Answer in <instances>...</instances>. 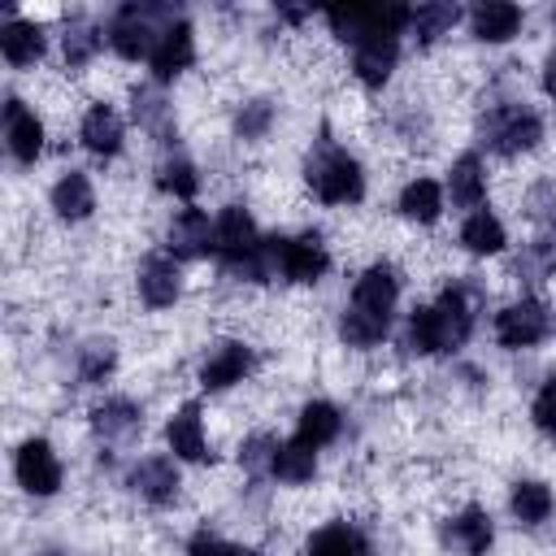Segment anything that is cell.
<instances>
[{
  "label": "cell",
  "instance_id": "f546056e",
  "mask_svg": "<svg viewBox=\"0 0 556 556\" xmlns=\"http://www.w3.org/2000/svg\"><path fill=\"white\" fill-rule=\"evenodd\" d=\"M513 513H517V521H526V526L547 521V513H552V491H547L543 482H517V486H513Z\"/></svg>",
  "mask_w": 556,
  "mask_h": 556
},
{
  "label": "cell",
  "instance_id": "7c38bea8",
  "mask_svg": "<svg viewBox=\"0 0 556 556\" xmlns=\"http://www.w3.org/2000/svg\"><path fill=\"white\" fill-rule=\"evenodd\" d=\"M4 139H9V152L22 165H30L43 152V126L17 96H9V104H4Z\"/></svg>",
  "mask_w": 556,
  "mask_h": 556
},
{
  "label": "cell",
  "instance_id": "8fae6325",
  "mask_svg": "<svg viewBox=\"0 0 556 556\" xmlns=\"http://www.w3.org/2000/svg\"><path fill=\"white\" fill-rule=\"evenodd\" d=\"M395 52H400L395 35H387V30L365 35V39L356 43V52H352V70H356V78H361L365 87H382L387 74L395 70Z\"/></svg>",
  "mask_w": 556,
  "mask_h": 556
},
{
  "label": "cell",
  "instance_id": "8992f818",
  "mask_svg": "<svg viewBox=\"0 0 556 556\" xmlns=\"http://www.w3.org/2000/svg\"><path fill=\"white\" fill-rule=\"evenodd\" d=\"M330 256H326V243L317 230H304L295 239H278V269L291 278V282H317L326 274Z\"/></svg>",
  "mask_w": 556,
  "mask_h": 556
},
{
  "label": "cell",
  "instance_id": "5b68a950",
  "mask_svg": "<svg viewBox=\"0 0 556 556\" xmlns=\"http://www.w3.org/2000/svg\"><path fill=\"white\" fill-rule=\"evenodd\" d=\"M486 135H491L495 152L513 156V152H530L543 139V122H539V113H530L521 104H508V109H495L486 117Z\"/></svg>",
  "mask_w": 556,
  "mask_h": 556
},
{
  "label": "cell",
  "instance_id": "3957f363",
  "mask_svg": "<svg viewBox=\"0 0 556 556\" xmlns=\"http://www.w3.org/2000/svg\"><path fill=\"white\" fill-rule=\"evenodd\" d=\"M256 248H261V235H256V222L248 217V208L226 204L222 217L213 222V252H217L230 269H239V265H248V261L256 256Z\"/></svg>",
  "mask_w": 556,
  "mask_h": 556
},
{
  "label": "cell",
  "instance_id": "60d3db41",
  "mask_svg": "<svg viewBox=\"0 0 556 556\" xmlns=\"http://www.w3.org/2000/svg\"><path fill=\"white\" fill-rule=\"evenodd\" d=\"M43 556H61V552H43Z\"/></svg>",
  "mask_w": 556,
  "mask_h": 556
},
{
  "label": "cell",
  "instance_id": "277c9868",
  "mask_svg": "<svg viewBox=\"0 0 556 556\" xmlns=\"http://www.w3.org/2000/svg\"><path fill=\"white\" fill-rule=\"evenodd\" d=\"M552 334V313L539 300H517L495 317V339L504 348H534Z\"/></svg>",
  "mask_w": 556,
  "mask_h": 556
},
{
  "label": "cell",
  "instance_id": "d6986e66",
  "mask_svg": "<svg viewBox=\"0 0 556 556\" xmlns=\"http://www.w3.org/2000/svg\"><path fill=\"white\" fill-rule=\"evenodd\" d=\"M91 426H96L100 439L126 443V439H135V430L143 426V417H139V408L130 400H104V404L91 408Z\"/></svg>",
  "mask_w": 556,
  "mask_h": 556
},
{
  "label": "cell",
  "instance_id": "ac0fdd59",
  "mask_svg": "<svg viewBox=\"0 0 556 556\" xmlns=\"http://www.w3.org/2000/svg\"><path fill=\"white\" fill-rule=\"evenodd\" d=\"M83 148L96 152V156H113L122 148V117L109 109V104H91L87 117H83Z\"/></svg>",
  "mask_w": 556,
  "mask_h": 556
},
{
  "label": "cell",
  "instance_id": "cb8c5ba5",
  "mask_svg": "<svg viewBox=\"0 0 556 556\" xmlns=\"http://www.w3.org/2000/svg\"><path fill=\"white\" fill-rule=\"evenodd\" d=\"M52 208H56L65 222H83V217L96 208V191H91L87 174L70 169V174H65V178L52 187Z\"/></svg>",
  "mask_w": 556,
  "mask_h": 556
},
{
  "label": "cell",
  "instance_id": "ab89813d",
  "mask_svg": "<svg viewBox=\"0 0 556 556\" xmlns=\"http://www.w3.org/2000/svg\"><path fill=\"white\" fill-rule=\"evenodd\" d=\"M543 87H547V96L556 100V56H547V65H543Z\"/></svg>",
  "mask_w": 556,
  "mask_h": 556
},
{
  "label": "cell",
  "instance_id": "74e56055",
  "mask_svg": "<svg viewBox=\"0 0 556 556\" xmlns=\"http://www.w3.org/2000/svg\"><path fill=\"white\" fill-rule=\"evenodd\" d=\"M191 556H256V552L235 547V543H222V539H213V534H195V539H191Z\"/></svg>",
  "mask_w": 556,
  "mask_h": 556
},
{
  "label": "cell",
  "instance_id": "2e32d148",
  "mask_svg": "<svg viewBox=\"0 0 556 556\" xmlns=\"http://www.w3.org/2000/svg\"><path fill=\"white\" fill-rule=\"evenodd\" d=\"M130 486H135L143 500H152V504H169V500L178 495V469H174V460H165V456H148V460H139V465L130 469Z\"/></svg>",
  "mask_w": 556,
  "mask_h": 556
},
{
  "label": "cell",
  "instance_id": "d6a6232c",
  "mask_svg": "<svg viewBox=\"0 0 556 556\" xmlns=\"http://www.w3.org/2000/svg\"><path fill=\"white\" fill-rule=\"evenodd\" d=\"M156 187L169 191V195H178V200H191L195 187H200V178H195V169H191L187 161H165V165L156 169Z\"/></svg>",
  "mask_w": 556,
  "mask_h": 556
},
{
  "label": "cell",
  "instance_id": "6da1fadb",
  "mask_svg": "<svg viewBox=\"0 0 556 556\" xmlns=\"http://www.w3.org/2000/svg\"><path fill=\"white\" fill-rule=\"evenodd\" d=\"M473 313L465 287H447L430 308H417L408 317V348L413 352H447L469 339Z\"/></svg>",
  "mask_w": 556,
  "mask_h": 556
},
{
  "label": "cell",
  "instance_id": "d4e9b609",
  "mask_svg": "<svg viewBox=\"0 0 556 556\" xmlns=\"http://www.w3.org/2000/svg\"><path fill=\"white\" fill-rule=\"evenodd\" d=\"M447 191H452V204L460 208H478L486 200V178H482V161L473 152H465L456 165H452V178H447Z\"/></svg>",
  "mask_w": 556,
  "mask_h": 556
},
{
  "label": "cell",
  "instance_id": "603a6c76",
  "mask_svg": "<svg viewBox=\"0 0 556 556\" xmlns=\"http://www.w3.org/2000/svg\"><path fill=\"white\" fill-rule=\"evenodd\" d=\"M304 556H369V543H365V534L356 526L334 521V526H326V530H317L308 539Z\"/></svg>",
  "mask_w": 556,
  "mask_h": 556
},
{
  "label": "cell",
  "instance_id": "836d02e7",
  "mask_svg": "<svg viewBox=\"0 0 556 556\" xmlns=\"http://www.w3.org/2000/svg\"><path fill=\"white\" fill-rule=\"evenodd\" d=\"M96 43H100V35H96V26H91L87 17L70 22V30H65V61H70V65H83V61L96 52Z\"/></svg>",
  "mask_w": 556,
  "mask_h": 556
},
{
  "label": "cell",
  "instance_id": "7402d4cb",
  "mask_svg": "<svg viewBox=\"0 0 556 556\" xmlns=\"http://www.w3.org/2000/svg\"><path fill=\"white\" fill-rule=\"evenodd\" d=\"M139 295L152 304V308H165L174 304L178 295V269L169 256H148L143 269H139Z\"/></svg>",
  "mask_w": 556,
  "mask_h": 556
},
{
  "label": "cell",
  "instance_id": "4dcf8cb0",
  "mask_svg": "<svg viewBox=\"0 0 556 556\" xmlns=\"http://www.w3.org/2000/svg\"><path fill=\"white\" fill-rule=\"evenodd\" d=\"M456 17H460V9H456V4H417V9H413V17H408V26L417 30V39H421V43H430V39H439L443 30H452V26H456Z\"/></svg>",
  "mask_w": 556,
  "mask_h": 556
},
{
  "label": "cell",
  "instance_id": "ba28073f",
  "mask_svg": "<svg viewBox=\"0 0 556 556\" xmlns=\"http://www.w3.org/2000/svg\"><path fill=\"white\" fill-rule=\"evenodd\" d=\"M395 295H400V278H395V269H391V265H369V269L356 278V287H352V308L391 321Z\"/></svg>",
  "mask_w": 556,
  "mask_h": 556
},
{
  "label": "cell",
  "instance_id": "4316f807",
  "mask_svg": "<svg viewBox=\"0 0 556 556\" xmlns=\"http://www.w3.org/2000/svg\"><path fill=\"white\" fill-rule=\"evenodd\" d=\"M334 434H339V408H334V404H326V400L304 404L295 439H300V443H308V447H321V443H330Z\"/></svg>",
  "mask_w": 556,
  "mask_h": 556
},
{
  "label": "cell",
  "instance_id": "7a4b0ae2",
  "mask_svg": "<svg viewBox=\"0 0 556 556\" xmlns=\"http://www.w3.org/2000/svg\"><path fill=\"white\" fill-rule=\"evenodd\" d=\"M308 182H313V191H317L326 204H356V200L365 195V174H361V165H356L348 152H339V148H326V152H317V156L308 161Z\"/></svg>",
  "mask_w": 556,
  "mask_h": 556
},
{
  "label": "cell",
  "instance_id": "4fadbf2b",
  "mask_svg": "<svg viewBox=\"0 0 556 556\" xmlns=\"http://www.w3.org/2000/svg\"><path fill=\"white\" fill-rule=\"evenodd\" d=\"M169 252H174L178 261H191V256L213 252V222H208V213L182 208V213L169 222Z\"/></svg>",
  "mask_w": 556,
  "mask_h": 556
},
{
  "label": "cell",
  "instance_id": "f1b7e54d",
  "mask_svg": "<svg viewBox=\"0 0 556 556\" xmlns=\"http://www.w3.org/2000/svg\"><path fill=\"white\" fill-rule=\"evenodd\" d=\"M460 243H465L469 252H478V256L500 252V248H504V226H500V217H491L486 208L469 213V222L460 226Z\"/></svg>",
  "mask_w": 556,
  "mask_h": 556
},
{
  "label": "cell",
  "instance_id": "f35d334b",
  "mask_svg": "<svg viewBox=\"0 0 556 556\" xmlns=\"http://www.w3.org/2000/svg\"><path fill=\"white\" fill-rule=\"evenodd\" d=\"M265 126H269V104L256 100V104H248V109L239 113V130H243V135H261Z\"/></svg>",
  "mask_w": 556,
  "mask_h": 556
},
{
  "label": "cell",
  "instance_id": "9c48e42d",
  "mask_svg": "<svg viewBox=\"0 0 556 556\" xmlns=\"http://www.w3.org/2000/svg\"><path fill=\"white\" fill-rule=\"evenodd\" d=\"M148 17H152V9H139V4H126V9H117L113 26H109V43H113V52H117V56H126V61L152 56L156 39H152V26H148Z\"/></svg>",
  "mask_w": 556,
  "mask_h": 556
},
{
  "label": "cell",
  "instance_id": "83f0119b",
  "mask_svg": "<svg viewBox=\"0 0 556 556\" xmlns=\"http://www.w3.org/2000/svg\"><path fill=\"white\" fill-rule=\"evenodd\" d=\"M439 208H443V191H439V182H430V178H413V182L400 191V213L413 217V222H434Z\"/></svg>",
  "mask_w": 556,
  "mask_h": 556
},
{
  "label": "cell",
  "instance_id": "44dd1931",
  "mask_svg": "<svg viewBox=\"0 0 556 556\" xmlns=\"http://www.w3.org/2000/svg\"><path fill=\"white\" fill-rule=\"evenodd\" d=\"M0 48H4V61L9 65H35L43 56V30L35 22L9 17L4 30H0Z\"/></svg>",
  "mask_w": 556,
  "mask_h": 556
},
{
  "label": "cell",
  "instance_id": "8d00e7d4",
  "mask_svg": "<svg viewBox=\"0 0 556 556\" xmlns=\"http://www.w3.org/2000/svg\"><path fill=\"white\" fill-rule=\"evenodd\" d=\"M274 452H278V443H274L269 434H256V439L243 443V456H239V460H243L248 469H274Z\"/></svg>",
  "mask_w": 556,
  "mask_h": 556
},
{
  "label": "cell",
  "instance_id": "d590c367",
  "mask_svg": "<svg viewBox=\"0 0 556 556\" xmlns=\"http://www.w3.org/2000/svg\"><path fill=\"white\" fill-rule=\"evenodd\" d=\"M530 413H534V426L556 439V378L534 395V408H530Z\"/></svg>",
  "mask_w": 556,
  "mask_h": 556
},
{
  "label": "cell",
  "instance_id": "ffe728a7",
  "mask_svg": "<svg viewBox=\"0 0 556 556\" xmlns=\"http://www.w3.org/2000/svg\"><path fill=\"white\" fill-rule=\"evenodd\" d=\"M517 26H521V9L508 4V0H486V4L473 9V35L486 39V43H504V39H513Z\"/></svg>",
  "mask_w": 556,
  "mask_h": 556
},
{
  "label": "cell",
  "instance_id": "1f68e13d",
  "mask_svg": "<svg viewBox=\"0 0 556 556\" xmlns=\"http://www.w3.org/2000/svg\"><path fill=\"white\" fill-rule=\"evenodd\" d=\"M387 326H391V321H382V317H369V313L348 308L339 330H343V339H348L352 348H369V343H378V339L387 334Z\"/></svg>",
  "mask_w": 556,
  "mask_h": 556
},
{
  "label": "cell",
  "instance_id": "9a60e30c",
  "mask_svg": "<svg viewBox=\"0 0 556 556\" xmlns=\"http://www.w3.org/2000/svg\"><path fill=\"white\" fill-rule=\"evenodd\" d=\"M165 439H169V452H174V456H182V460H208L204 426H200V404H182V408L169 417Z\"/></svg>",
  "mask_w": 556,
  "mask_h": 556
},
{
  "label": "cell",
  "instance_id": "e575fe53",
  "mask_svg": "<svg viewBox=\"0 0 556 556\" xmlns=\"http://www.w3.org/2000/svg\"><path fill=\"white\" fill-rule=\"evenodd\" d=\"M109 369H113V348L109 343H87L83 348V378L87 382H100Z\"/></svg>",
  "mask_w": 556,
  "mask_h": 556
},
{
  "label": "cell",
  "instance_id": "5bb4252c",
  "mask_svg": "<svg viewBox=\"0 0 556 556\" xmlns=\"http://www.w3.org/2000/svg\"><path fill=\"white\" fill-rule=\"evenodd\" d=\"M252 369V352L243 348V343H217L213 352H208V361L200 365V387L204 391H222V387H230V382H239L243 374Z\"/></svg>",
  "mask_w": 556,
  "mask_h": 556
},
{
  "label": "cell",
  "instance_id": "52a82bcc",
  "mask_svg": "<svg viewBox=\"0 0 556 556\" xmlns=\"http://www.w3.org/2000/svg\"><path fill=\"white\" fill-rule=\"evenodd\" d=\"M13 473L30 495H52L61 486V465L43 439H26L13 456Z\"/></svg>",
  "mask_w": 556,
  "mask_h": 556
},
{
  "label": "cell",
  "instance_id": "30bf717a",
  "mask_svg": "<svg viewBox=\"0 0 556 556\" xmlns=\"http://www.w3.org/2000/svg\"><path fill=\"white\" fill-rule=\"evenodd\" d=\"M191 56H195L191 26H187V22H169V26L156 35V48H152V56H148L152 78H156V83H169L174 74H182V70L191 65Z\"/></svg>",
  "mask_w": 556,
  "mask_h": 556
},
{
  "label": "cell",
  "instance_id": "e0dca14e",
  "mask_svg": "<svg viewBox=\"0 0 556 556\" xmlns=\"http://www.w3.org/2000/svg\"><path fill=\"white\" fill-rule=\"evenodd\" d=\"M443 539H447L452 547H460L465 556H486L495 530H491V517H486L482 508H465L460 517H452V521L443 526Z\"/></svg>",
  "mask_w": 556,
  "mask_h": 556
},
{
  "label": "cell",
  "instance_id": "484cf974",
  "mask_svg": "<svg viewBox=\"0 0 556 556\" xmlns=\"http://www.w3.org/2000/svg\"><path fill=\"white\" fill-rule=\"evenodd\" d=\"M269 473L282 478V482H291V486L308 482V478L317 473V447H308V443H300V439L278 443V452H274V469H269Z\"/></svg>",
  "mask_w": 556,
  "mask_h": 556
}]
</instances>
